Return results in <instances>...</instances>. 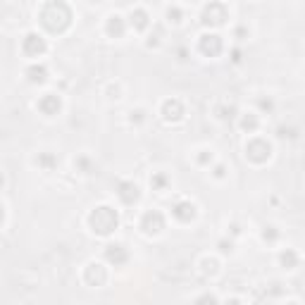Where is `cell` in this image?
I'll return each instance as SVG.
<instances>
[{
    "instance_id": "cell-5",
    "label": "cell",
    "mask_w": 305,
    "mask_h": 305,
    "mask_svg": "<svg viewBox=\"0 0 305 305\" xmlns=\"http://www.w3.org/2000/svg\"><path fill=\"white\" fill-rule=\"evenodd\" d=\"M174 217L176 219H181V222H188V219H193L196 217V205L193 203H179V205L174 207Z\"/></svg>"
},
{
    "instance_id": "cell-9",
    "label": "cell",
    "mask_w": 305,
    "mask_h": 305,
    "mask_svg": "<svg viewBox=\"0 0 305 305\" xmlns=\"http://www.w3.org/2000/svg\"><path fill=\"white\" fill-rule=\"evenodd\" d=\"M2 215H5V212H2V205H0V222H2Z\"/></svg>"
},
{
    "instance_id": "cell-1",
    "label": "cell",
    "mask_w": 305,
    "mask_h": 305,
    "mask_svg": "<svg viewBox=\"0 0 305 305\" xmlns=\"http://www.w3.org/2000/svg\"><path fill=\"white\" fill-rule=\"evenodd\" d=\"M91 227H93L96 234L105 236V234H110L112 229H117V212L108 205L96 207L93 215H91Z\"/></svg>"
},
{
    "instance_id": "cell-10",
    "label": "cell",
    "mask_w": 305,
    "mask_h": 305,
    "mask_svg": "<svg viewBox=\"0 0 305 305\" xmlns=\"http://www.w3.org/2000/svg\"><path fill=\"white\" fill-rule=\"evenodd\" d=\"M0 186H2V174H0Z\"/></svg>"
},
{
    "instance_id": "cell-3",
    "label": "cell",
    "mask_w": 305,
    "mask_h": 305,
    "mask_svg": "<svg viewBox=\"0 0 305 305\" xmlns=\"http://www.w3.org/2000/svg\"><path fill=\"white\" fill-rule=\"evenodd\" d=\"M162 227H164V217L157 212V210H148V212H143L141 229L146 231V234H157Z\"/></svg>"
},
{
    "instance_id": "cell-4",
    "label": "cell",
    "mask_w": 305,
    "mask_h": 305,
    "mask_svg": "<svg viewBox=\"0 0 305 305\" xmlns=\"http://www.w3.org/2000/svg\"><path fill=\"white\" fill-rule=\"evenodd\" d=\"M60 105H62V103H60V98H57L55 93H45L43 98L38 100V110H41V112H45L48 117L57 115V112H60Z\"/></svg>"
},
{
    "instance_id": "cell-6",
    "label": "cell",
    "mask_w": 305,
    "mask_h": 305,
    "mask_svg": "<svg viewBox=\"0 0 305 305\" xmlns=\"http://www.w3.org/2000/svg\"><path fill=\"white\" fill-rule=\"evenodd\" d=\"M131 19L136 17V29H146L148 26V14L141 10V7H136V10H131V14H129Z\"/></svg>"
},
{
    "instance_id": "cell-7",
    "label": "cell",
    "mask_w": 305,
    "mask_h": 305,
    "mask_svg": "<svg viewBox=\"0 0 305 305\" xmlns=\"http://www.w3.org/2000/svg\"><path fill=\"white\" fill-rule=\"evenodd\" d=\"M108 26H110V31H112V29H117V36H122V33H124V19H122L120 14H112V17H108Z\"/></svg>"
},
{
    "instance_id": "cell-8",
    "label": "cell",
    "mask_w": 305,
    "mask_h": 305,
    "mask_svg": "<svg viewBox=\"0 0 305 305\" xmlns=\"http://www.w3.org/2000/svg\"><path fill=\"white\" fill-rule=\"evenodd\" d=\"M26 74H29V81H45V67H31Z\"/></svg>"
},
{
    "instance_id": "cell-2",
    "label": "cell",
    "mask_w": 305,
    "mask_h": 305,
    "mask_svg": "<svg viewBox=\"0 0 305 305\" xmlns=\"http://www.w3.org/2000/svg\"><path fill=\"white\" fill-rule=\"evenodd\" d=\"M22 50L24 55L29 57H41L45 53V38L38 36V33H26L24 36V43H22Z\"/></svg>"
}]
</instances>
